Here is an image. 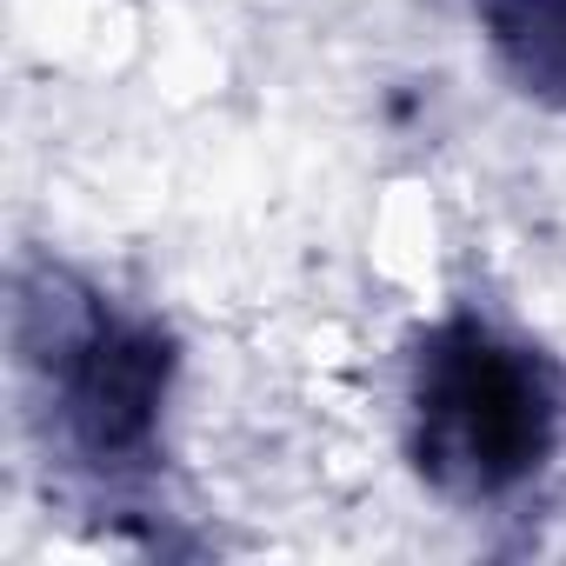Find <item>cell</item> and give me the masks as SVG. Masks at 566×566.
<instances>
[{
    "label": "cell",
    "instance_id": "1",
    "mask_svg": "<svg viewBox=\"0 0 566 566\" xmlns=\"http://www.w3.org/2000/svg\"><path fill=\"white\" fill-rule=\"evenodd\" d=\"M14 360L41 447L87 486L127 493L160 467V420L180 380V340L94 280L28 260L14 273Z\"/></svg>",
    "mask_w": 566,
    "mask_h": 566
},
{
    "label": "cell",
    "instance_id": "2",
    "mask_svg": "<svg viewBox=\"0 0 566 566\" xmlns=\"http://www.w3.org/2000/svg\"><path fill=\"white\" fill-rule=\"evenodd\" d=\"M566 433V367L473 314H440L407 374V453L440 500L486 506L546 473Z\"/></svg>",
    "mask_w": 566,
    "mask_h": 566
},
{
    "label": "cell",
    "instance_id": "3",
    "mask_svg": "<svg viewBox=\"0 0 566 566\" xmlns=\"http://www.w3.org/2000/svg\"><path fill=\"white\" fill-rule=\"evenodd\" d=\"M473 14L513 87L566 107V0H473Z\"/></svg>",
    "mask_w": 566,
    "mask_h": 566
}]
</instances>
